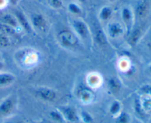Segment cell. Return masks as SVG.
Wrapping results in <instances>:
<instances>
[{
	"label": "cell",
	"mask_w": 151,
	"mask_h": 123,
	"mask_svg": "<svg viewBox=\"0 0 151 123\" xmlns=\"http://www.w3.org/2000/svg\"><path fill=\"white\" fill-rule=\"evenodd\" d=\"M37 96L46 102H55L58 98V93L53 89L47 86H40L35 91Z\"/></svg>",
	"instance_id": "obj_5"
},
{
	"label": "cell",
	"mask_w": 151,
	"mask_h": 123,
	"mask_svg": "<svg viewBox=\"0 0 151 123\" xmlns=\"http://www.w3.org/2000/svg\"><path fill=\"white\" fill-rule=\"evenodd\" d=\"M68 10L70 13L75 16H81L83 13V10L78 4L75 2H70L67 6Z\"/></svg>",
	"instance_id": "obj_23"
},
{
	"label": "cell",
	"mask_w": 151,
	"mask_h": 123,
	"mask_svg": "<svg viewBox=\"0 0 151 123\" xmlns=\"http://www.w3.org/2000/svg\"><path fill=\"white\" fill-rule=\"evenodd\" d=\"M16 77L8 72H0V88L5 87L14 83Z\"/></svg>",
	"instance_id": "obj_16"
},
{
	"label": "cell",
	"mask_w": 151,
	"mask_h": 123,
	"mask_svg": "<svg viewBox=\"0 0 151 123\" xmlns=\"http://www.w3.org/2000/svg\"><path fill=\"white\" fill-rule=\"evenodd\" d=\"M113 9L110 6H104L99 12V18L102 21H108L113 16Z\"/></svg>",
	"instance_id": "obj_19"
},
{
	"label": "cell",
	"mask_w": 151,
	"mask_h": 123,
	"mask_svg": "<svg viewBox=\"0 0 151 123\" xmlns=\"http://www.w3.org/2000/svg\"><path fill=\"white\" fill-rule=\"evenodd\" d=\"M121 18L125 26V31L129 35L131 31L134 28L135 22V16L133 9L129 6H125L121 10Z\"/></svg>",
	"instance_id": "obj_3"
},
{
	"label": "cell",
	"mask_w": 151,
	"mask_h": 123,
	"mask_svg": "<svg viewBox=\"0 0 151 123\" xmlns=\"http://www.w3.org/2000/svg\"><path fill=\"white\" fill-rule=\"evenodd\" d=\"M4 63H3L2 62H1V60H0V72L2 71V70H3V69H4Z\"/></svg>",
	"instance_id": "obj_33"
},
{
	"label": "cell",
	"mask_w": 151,
	"mask_h": 123,
	"mask_svg": "<svg viewBox=\"0 0 151 123\" xmlns=\"http://www.w3.org/2000/svg\"><path fill=\"white\" fill-rule=\"evenodd\" d=\"M86 83L91 89H97L103 83V78L99 73H91L87 76Z\"/></svg>",
	"instance_id": "obj_12"
},
{
	"label": "cell",
	"mask_w": 151,
	"mask_h": 123,
	"mask_svg": "<svg viewBox=\"0 0 151 123\" xmlns=\"http://www.w3.org/2000/svg\"><path fill=\"white\" fill-rule=\"evenodd\" d=\"M17 104L16 96L10 95L0 102V117H7L15 111Z\"/></svg>",
	"instance_id": "obj_2"
},
{
	"label": "cell",
	"mask_w": 151,
	"mask_h": 123,
	"mask_svg": "<svg viewBox=\"0 0 151 123\" xmlns=\"http://www.w3.org/2000/svg\"><path fill=\"white\" fill-rule=\"evenodd\" d=\"M50 4L54 9H61L63 7V3L62 0H49Z\"/></svg>",
	"instance_id": "obj_28"
},
{
	"label": "cell",
	"mask_w": 151,
	"mask_h": 123,
	"mask_svg": "<svg viewBox=\"0 0 151 123\" xmlns=\"http://www.w3.org/2000/svg\"><path fill=\"white\" fill-rule=\"evenodd\" d=\"M107 1H109V2H115L116 0H107Z\"/></svg>",
	"instance_id": "obj_36"
},
{
	"label": "cell",
	"mask_w": 151,
	"mask_h": 123,
	"mask_svg": "<svg viewBox=\"0 0 151 123\" xmlns=\"http://www.w3.org/2000/svg\"><path fill=\"white\" fill-rule=\"evenodd\" d=\"M150 3L148 0H140L137 4L134 10L135 18L139 20L146 18L150 12Z\"/></svg>",
	"instance_id": "obj_6"
},
{
	"label": "cell",
	"mask_w": 151,
	"mask_h": 123,
	"mask_svg": "<svg viewBox=\"0 0 151 123\" xmlns=\"http://www.w3.org/2000/svg\"><path fill=\"white\" fill-rule=\"evenodd\" d=\"M80 119H81L84 123H92L94 121L93 117L88 112L86 111H81V114H79Z\"/></svg>",
	"instance_id": "obj_26"
},
{
	"label": "cell",
	"mask_w": 151,
	"mask_h": 123,
	"mask_svg": "<svg viewBox=\"0 0 151 123\" xmlns=\"http://www.w3.org/2000/svg\"><path fill=\"white\" fill-rule=\"evenodd\" d=\"M10 44V42L8 36L0 32V48H7Z\"/></svg>",
	"instance_id": "obj_27"
},
{
	"label": "cell",
	"mask_w": 151,
	"mask_h": 123,
	"mask_svg": "<svg viewBox=\"0 0 151 123\" xmlns=\"http://www.w3.org/2000/svg\"><path fill=\"white\" fill-rule=\"evenodd\" d=\"M122 111V104L119 100H116L111 103L109 108V112L112 117H115Z\"/></svg>",
	"instance_id": "obj_20"
},
{
	"label": "cell",
	"mask_w": 151,
	"mask_h": 123,
	"mask_svg": "<svg viewBox=\"0 0 151 123\" xmlns=\"http://www.w3.org/2000/svg\"><path fill=\"white\" fill-rule=\"evenodd\" d=\"M78 1H79L80 2H81V3H85L87 0H78Z\"/></svg>",
	"instance_id": "obj_35"
},
{
	"label": "cell",
	"mask_w": 151,
	"mask_h": 123,
	"mask_svg": "<svg viewBox=\"0 0 151 123\" xmlns=\"http://www.w3.org/2000/svg\"><path fill=\"white\" fill-rule=\"evenodd\" d=\"M1 23H4L6 25H8V26H11V27L14 28V29H17L19 27V23H18V20L16 19V16H13L12 14H7L3 15L1 17Z\"/></svg>",
	"instance_id": "obj_18"
},
{
	"label": "cell",
	"mask_w": 151,
	"mask_h": 123,
	"mask_svg": "<svg viewBox=\"0 0 151 123\" xmlns=\"http://www.w3.org/2000/svg\"><path fill=\"white\" fill-rule=\"evenodd\" d=\"M145 29V27H143V26L133 28L132 30L128 35H129L130 43L132 45H136L137 44H138V42L141 40L142 37L144 36Z\"/></svg>",
	"instance_id": "obj_10"
},
{
	"label": "cell",
	"mask_w": 151,
	"mask_h": 123,
	"mask_svg": "<svg viewBox=\"0 0 151 123\" xmlns=\"http://www.w3.org/2000/svg\"><path fill=\"white\" fill-rule=\"evenodd\" d=\"M131 115L125 111H121L116 117H114L115 123H131Z\"/></svg>",
	"instance_id": "obj_21"
},
{
	"label": "cell",
	"mask_w": 151,
	"mask_h": 123,
	"mask_svg": "<svg viewBox=\"0 0 151 123\" xmlns=\"http://www.w3.org/2000/svg\"><path fill=\"white\" fill-rule=\"evenodd\" d=\"M147 71H148L149 73L151 75V62L147 65Z\"/></svg>",
	"instance_id": "obj_34"
},
{
	"label": "cell",
	"mask_w": 151,
	"mask_h": 123,
	"mask_svg": "<svg viewBox=\"0 0 151 123\" xmlns=\"http://www.w3.org/2000/svg\"><path fill=\"white\" fill-rule=\"evenodd\" d=\"M8 4L9 3L7 0H0V10L5 8Z\"/></svg>",
	"instance_id": "obj_30"
},
{
	"label": "cell",
	"mask_w": 151,
	"mask_h": 123,
	"mask_svg": "<svg viewBox=\"0 0 151 123\" xmlns=\"http://www.w3.org/2000/svg\"><path fill=\"white\" fill-rule=\"evenodd\" d=\"M138 100L143 114L151 113V97L142 96V98L138 99Z\"/></svg>",
	"instance_id": "obj_17"
},
{
	"label": "cell",
	"mask_w": 151,
	"mask_h": 123,
	"mask_svg": "<svg viewBox=\"0 0 151 123\" xmlns=\"http://www.w3.org/2000/svg\"><path fill=\"white\" fill-rule=\"evenodd\" d=\"M107 86L112 93H117L122 89V83L121 81L118 78L116 77H110L107 80Z\"/></svg>",
	"instance_id": "obj_14"
},
{
	"label": "cell",
	"mask_w": 151,
	"mask_h": 123,
	"mask_svg": "<svg viewBox=\"0 0 151 123\" xmlns=\"http://www.w3.org/2000/svg\"><path fill=\"white\" fill-rule=\"evenodd\" d=\"M58 39L60 45L66 48H75L79 44L76 35L67 29L60 31L58 35Z\"/></svg>",
	"instance_id": "obj_1"
},
{
	"label": "cell",
	"mask_w": 151,
	"mask_h": 123,
	"mask_svg": "<svg viewBox=\"0 0 151 123\" xmlns=\"http://www.w3.org/2000/svg\"><path fill=\"white\" fill-rule=\"evenodd\" d=\"M125 29L119 22H111L108 24L107 32L109 37L116 39L125 33Z\"/></svg>",
	"instance_id": "obj_8"
},
{
	"label": "cell",
	"mask_w": 151,
	"mask_h": 123,
	"mask_svg": "<svg viewBox=\"0 0 151 123\" xmlns=\"http://www.w3.org/2000/svg\"><path fill=\"white\" fill-rule=\"evenodd\" d=\"M91 88H83L79 93L80 100L84 104H89L93 102L94 99V95Z\"/></svg>",
	"instance_id": "obj_15"
},
{
	"label": "cell",
	"mask_w": 151,
	"mask_h": 123,
	"mask_svg": "<svg viewBox=\"0 0 151 123\" xmlns=\"http://www.w3.org/2000/svg\"><path fill=\"white\" fill-rule=\"evenodd\" d=\"M94 37L96 42H97L98 45H101V46H104V45H107V35H106V34L105 33V32L103 31V28H102L100 25L95 26V28H94Z\"/></svg>",
	"instance_id": "obj_13"
},
{
	"label": "cell",
	"mask_w": 151,
	"mask_h": 123,
	"mask_svg": "<svg viewBox=\"0 0 151 123\" xmlns=\"http://www.w3.org/2000/svg\"><path fill=\"white\" fill-rule=\"evenodd\" d=\"M60 112L63 114L65 120L71 122H78L80 119L79 114L77 110L71 105H63L60 107Z\"/></svg>",
	"instance_id": "obj_9"
},
{
	"label": "cell",
	"mask_w": 151,
	"mask_h": 123,
	"mask_svg": "<svg viewBox=\"0 0 151 123\" xmlns=\"http://www.w3.org/2000/svg\"><path fill=\"white\" fill-rule=\"evenodd\" d=\"M139 92L142 96L151 97V84L150 83H145L143 84L139 88Z\"/></svg>",
	"instance_id": "obj_25"
},
{
	"label": "cell",
	"mask_w": 151,
	"mask_h": 123,
	"mask_svg": "<svg viewBox=\"0 0 151 123\" xmlns=\"http://www.w3.org/2000/svg\"><path fill=\"white\" fill-rule=\"evenodd\" d=\"M50 117L53 121L58 123H63L65 121L63 114L60 112V110L58 109L52 110L50 112Z\"/></svg>",
	"instance_id": "obj_22"
},
{
	"label": "cell",
	"mask_w": 151,
	"mask_h": 123,
	"mask_svg": "<svg viewBox=\"0 0 151 123\" xmlns=\"http://www.w3.org/2000/svg\"><path fill=\"white\" fill-rule=\"evenodd\" d=\"M15 16H16V19L18 20V23H19V25L21 27L23 28L25 31H27L29 33L32 32L33 28L32 27V25H31L30 22L29 21V20H28L27 16H25V14L23 12L17 10L16 12V13H15Z\"/></svg>",
	"instance_id": "obj_11"
},
{
	"label": "cell",
	"mask_w": 151,
	"mask_h": 123,
	"mask_svg": "<svg viewBox=\"0 0 151 123\" xmlns=\"http://www.w3.org/2000/svg\"><path fill=\"white\" fill-rule=\"evenodd\" d=\"M30 23L32 28L39 31L45 32L47 29V20L45 16L39 13H35L31 16Z\"/></svg>",
	"instance_id": "obj_7"
},
{
	"label": "cell",
	"mask_w": 151,
	"mask_h": 123,
	"mask_svg": "<svg viewBox=\"0 0 151 123\" xmlns=\"http://www.w3.org/2000/svg\"><path fill=\"white\" fill-rule=\"evenodd\" d=\"M4 123H25L24 122L20 119H10L7 120Z\"/></svg>",
	"instance_id": "obj_29"
},
{
	"label": "cell",
	"mask_w": 151,
	"mask_h": 123,
	"mask_svg": "<svg viewBox=\"0 0 151 123\" xmlns=\"http://www.w3.org/2000/svg\"><path fill=\"white\" fill-rule=\"evenodd\" d=\"M7 1H8L9 4H10L11 5L15 6V5H16L18 3H19V0H7Z\"/></svg>",
	"instance_id": "obj_31"
},
{
	"label": "cell",
	"mask_w": 151,
	"mask_h": 123,
	"mask_svg": "<svg viewBox=\"0 0 151 123\" xmlns=\"http://www.w3.org/2000/svg\"><path fill=\"white\" fill-rule=\"evenodd\" d=\"M0 32L7 36H9V35H14L16 33V29L8 25L0 23Z\"/></svg>",
	"instance_id": "obj_24"
},
{
	"label": "cell",
	"mask_w": 151,
	"mask_h": 123,
	"mask_svg": "<svg viewBox=\"0 0 151 123\" xmlns=\"http://www.w3.org/2000/svg\"><path fill=\"white\" fill-rule=\"evenodd\" d=\"M72 26L77 36L83 40L88 38L89 35V29L84 20L81 18L73 19L72 21Z\"/></svg>",
	"instance_id": "obj_4"
},
{
	"label": "cell",
	"mask_w": 151,
	"mask_h": 123,
	"mask_svg": "<svg viewBox=\"0 0 151 123\" xmlns=\"http://www.w3.org/2000/svg\"><path fill=\"white\" fill-rule=\"evenodd\" d=\"M147 48H148L149 49H150V51H151V37L148 40V41H147Z\"/></svg>",
	"instance_id": "obj_32"
}]
</instances>
